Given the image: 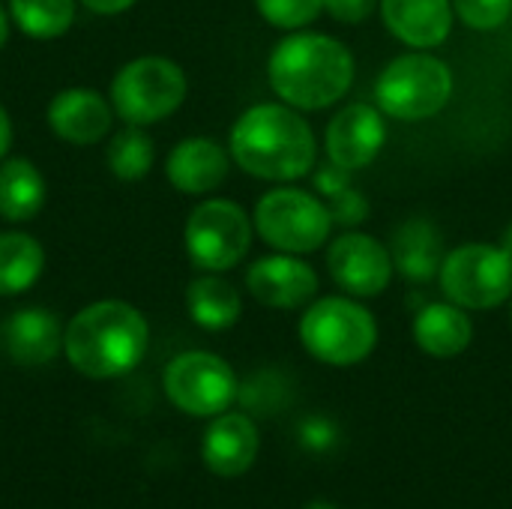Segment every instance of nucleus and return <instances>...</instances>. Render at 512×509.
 <instances>
[{
	"instance_id": "nucleus-23",
	"label": "nucleus",
	"mask_w": 512,
	"mask_h": 509,
	"mask_svg": "<svg viewBox=\"0 0 512 509\" xmlns=\"http://www.w3.org/2000/svg\"><path fill=\"white\" fill-rule=\"evenodd\" d=\"M45 267L42 246L21 231L0 234V297H15L27 291Z\"/></svg>"
},
{
	"instance_id": "nucleus-20",
	"label": "nucleus",
	"mask_w": 512,
	"mask_h": 509,
	"mask_svg": "<svg viewBox=\"0 0 512 509\" xmlns=\"http://www.w3.org/2000/svg\"><path fill=\"white\" fill-rule=\"evenodd\" d=\"M390 255H393V267L411 282H429L432 276L441 273V264H444L441 237L423 219H411L396 231Z\"/></svg>"
},
{
	"instance_id": "nucleus-29",
	"label": "nucleus",
	"mask_w": 512,
	"mask_h": 509,
	"mask_svg": "<svg viewBox=\"0 0 512 509\" xmlns=\"http://www.w3.org/2000/svg\"><path fill=\"white\" fill-rule=\"evenodd\" d=\"M375 6H381V3L378 0H324V12H330L342 24L366 21L375 12Z\"/></svg>"
},
{
	"instance_id": "nucleus-35",
	"label": "nucleus",
	"mask_w": 512,
	"mask_h": 509,
	"mask_svg": "<svg viewBox=\"0 0 512 509\" xmlns=\"http://www.w3.org/2000/svg\"><path fill=\"white\" fill-rule=\"evenodd\" d=\"M306 509H336L333 504H327V501H315V504H309Z\"/></svg>"
},
{
	"instance_id": "nucleus-21",
	"label": "nucleus",
	"mask_w": 512,
	"mask_h": 509,
	"mask_svg": "<svg viewBox=\"0 0 512 509\" xmlns=\"http://www.w3.org/2000/svg\"><path fill=\"white\" fill-rule=\"evenodd\" d=\"M45 204V180L30 159L0 165V216L6 222H30Z\"/></svg>"
},
{
	"instance_id": "nucleus-9",
	"label": "nucleus",
	"mask_w": 512,
	"mask_h": 509,
	"mask_svg": "<svg viewBox=\"0 0 512 509\" xmlns=\"http://www.w3.org/2000/svg\"><path fill=\"white\" fill-rule=\"evenodd\" d=\"M252 246V222L234 201H201L186 222V252L198 270L222 273L237 267Z\"/></svg>"
},
{
	"instance_id": "nucleus-25",
	"label": "nucleus",
	"mask_w": 512,
	"mask_h": 509,
	"mask_svg": "<svg viewBox=\"0 0 512 509\" xmlns=\"http://www.w3.org/2000/svg\"><path fill=\"white\" fill-rule=\"evenodd\" d=\"M108 168L120 180H141L153 168V141L141 126H126L120 129L111 144H108Z\"/></svg>"
},
{
	"instance_id": "nucleus-24",
	"label": "nucleus",
	"mask_w": 512,
	"mask_h": 509,
	"mask_svg": "<svg viewBox=\"0 0 512 509\" xmlns=\"http://www.w3.org/2000/svg\"><path fill=\"white\" fill-rule=\"evenodd\" d=\"M12 21L33 39L63 36L75 18V0H9Z\"/></svg>"
},
{
	"instance_id": "nucleus-34",
	"label": "nucleus",
	"mask_w": 512,
	"mask_h": 509,
	"mask_svg": "<svg viewBox=\"0 0 512 509\" xmlns=\"http://www.w3.org/2000/svg\"><path fill=\"white\" fill-rule=\"evenodd\" d=\"M504 249L512 255V225L507 228V234H504Z\"/></svg>"
},
{
	"instance_id": "nucleus-10",
	"label": "nucleus",
	"mask_w": 512,
	"mask_h": 509,
	"mask_svg": "<svg viewBox=\"0 0 512 509\" xmlns=\"http://www.w3.org/2000/svg\"><path fill=\"white\" fill-rule=\"evenodd\" d=\"M165 393L180 411L192 417H219L237 399V378L222 357L189 351L168 363Z\"/></svg>"
},
{
	"instance_id": "nucleus-17",
	"label": "nucleus",
	"mask_w": 512,
	"mask_h": 509,
	"mask_svg": "<svg viewBox=\"0 0 512 509\" xmlns=\"http://www.w3.org/2000/svg\"><path fill=\"white\" fill-rule=\"evenodd\" d=\"M168 180L186 195H207L228 177V156L210 138H186L168 153Z\"/></svg>"
},
{
	"instance_id": "nucleus-32",
	"label": "nucleus",
	"mask_w": 512,
	"mask_h": 509,
	"mask_svg": "<svg viewBox=\"0 0 512 509\" xmlns=\"http://www.w3.org/2000/svg\"><path fill=\"white\" fill-rule=\"evenodd\" d=\"M9 144H12V123H9V114H6L3 105H0V159H3V153L9 150Z\"/></svg>"
},
{
	"instance_id": "nucleus-11",
	"label": "nucleus",
	"mask_w": 512,
	"mask_h": 509,
	"mask_svg": "<svg viewBox=\"0 0 512 509\" xmlns=\"http://www.w3.org/2000/svg\"><path fill=\"white\" fill-rule=\"evenodd\" d=\"M327 270L333 282L354 297H378L393 279V255L369 234H342L327 249Z\"/></svg>"
},
{
	"instance_id": "nucleus-27",
	"label": "nucleus",
	"mask_w": 512,
	"mask_h": 509,
	"mask_svg": "<svg viewBox=\"0 0 512 509\" xmlns=\"http://www.w3.org/2000/svg\"><path fill=\"white\" fill-rule=\"evenodd\" d=\"M453 12L471 30H498L512 15V0H453Z\"/></svg>"
},
{
	"instance_id": "nucleus-2",
	"label": "nucleus",
	"mask_w": 512,
	"mask_h": 509,
	"mask_svg": "<svg viewBox=\"0 0 512 509\" xmlns=\"http://www.w3.org/2000/svg\"><path fill=\"white\" fill-rule=\"evenodd\" d=\"M279 99L300 111H321L339 102L354 81L351 51L324 33H294L282 39L267 63Z\"/></svg>"
},
{
	"instance_id": "nucleus-19",
	"label": "nucleus",
	"mask_w": 512,
	"mask_h": 509,
	"mask_svg": "<svg viewBox=\"0 0 512 509\" xmlns=\"http://www.w3.org/2000/svg\"><path fill=\"white\" fill-rule=\"evenodd\" d=\"M474 327L462 306L456 303H429L414 318V342L432 357H459L471 345Z\"/></svg>"
},
{
	"instance_id": "nucleus-16",
	"label": "nucleus",
	"mask_w": 512,
	"mask_h": 509,
	"mask_svg": "<svg viewBox=\"0 0 512 509\" xmlns=\"http://www.w3.org/2000/svg\"><path fill=\"white\" fill-rule=\"evenodd\" d=\"M387 30L411 48H435L453 30L450 0H381Z\"/></svg>"
},
{
	"instance_id": "nucleus-13",
	"label": "nucleus",
	"mask_w": 512,
	"mask_h": 509,
	"mask_svg": "<svg viewBox=\"0 0 512 509\" xmlns=\"http://www.w3.org/2000/svg\"><path fill=\"white\" fill-rule=\"evenodd\" d=\"M249 294L270 309H297L318 294V273L297 255H270L249 267Z\"/></svg>"
},
{
	"instance_id": "nucleus-18",
	"label": "nucleus",
	"mask_w": 512,
	"mask_h": 509,
	"mask_svg": "<svg viewBox=\"0 0 512 509\" xmlns=\"http://www.w3.org/2000/svg\"><path fill=\"white\" fill-rule=\"evenodd\" d=\"M6 354L18 366H45L63 348V330L45 309H21L3 327Z\"/></svg>"
},
{
	"instance_id": "nucleus-12",
	"label": "nucleus",
	"mask_w": 512,
	"mask_h": 509,
	"mask_svg": "<svg viewBox=\"0 0 512 509\" xmlns=\"http://www.w3.org/2000/svg\"><path fill=\"white\" fill-rule=\"evenodd\" d=\"M384 141H387V129H384L381 108H375L369 102L345 105L330 120L327 138H324L330 162L345 171L366 168L381 153Z\"/></svg>"
},
{
	"instance_id": "nucleus-30",
	"label": "nucleus",
	"mask_w": 512,
	"mask_h": 509,
	"mask_svg": "<svg viewBox=\"0 0 512 509\" xmlns=\"http://www.w3.org/2000/svg\"><path fill=\"white\" fill-rule=\"evenodd\" d=\"M315 186L321 189V195L333 198V195H339V192H345L351 186V171H345V168H339V165L330 162V165H324L315 174Z\"/></svg>"
},
{
	"instance_id": "nucleus-4",
	"label": "nucleus",
	"mask_w": 512,
	"mask_h": 509,
	"mask_svg": "<svg viewBox=\"0 0 512 509\" xmlns=\"http://www.w3.org/2000/svg\"><path fill=\"white\" fill-rule=\"evenodd\" d=\"M453 72L441 57L411 51L384 66L375 81V102L396 120H429L447 108Z\"/></svg>"
},
{
	"instance_id": "nucleus-3",
	"label": "nucleus",
	"mask_w": 512,
	"mask_h": 509,
	"mask_svg": "<svg viewBox=\"0 0 512 509\" xmlns=\"http://www.w3.org/2000/svg\"><path fill=\"white\" fill-rule=\"evenodd\" d=\"M147 321L123 300L84 306L63 333V351L84 378H117L132 372L147 354Z\"/></svg>"
},
{
	"instance_id": "nucleus-33",
	"label": "nucleus",
	"mask_w": 512,
	"mask_h": 509,
	"mask_svg": "<svg viewBox=\"0 0 512 509\" xmlns=\"http://www.w3.org/2000/svg\"><path fill=\"white\" fill-rule=\"evenodd\" d=\"M6 36H9V15H6V9L0 6V48L6 45Z\"/></svg>"
},
{
	"instance_id": "nucleus-14",
	"label": "nucleus",
	"mask_w": 512,
	"mask_h": 509,
	"mask_svg": "<svg viewBox=\"0 0 512 509\" xmlns=\"http://www.w3.org/2000/svg\"><path fill=\"white\" fill-rule=\"evenodd\" d=\"M204 465L216 477H240L252 468L258 456V429L243 414H219L201 444Z\"/></svg>"
},
{
	"instance_id": "nucleus-31",
	"label": "nucleus",
	"mask_w": 512,
	"mask_h": 509,
	"mask_svg": "<svg viewBox=\"0 0 512 509\" xmlns=\"http://www.w3.org/2000/svg\"><path fill=\"white\" fill-rule=\"evenodd\" d=\"M81 3L99 15H117V12H126L135 0H81Z\"/></svg>"
},
{
	"instance_id": "nucleus-5",
	"label": "nucleus",
	"mask_w": 512,
	"mask_h": 509,
	"mask_svg": "<svg viewBox=\"0 0 512 509\" xmlns=\"http://www.w3.org/2000/svg\"><path fill=\"white\" fill-rule=\"evenodd\" d=\"M303 348L327 366H357L378 345V324L354 300L324 297L300 321Z\"/></svg>"
},
{
	"instance_id": "nucleus-15",
	"label": "nucleus",
	"mask_w": 512,
	"mask_h": 509,
	"mask_svg": "<svg viewBox=\"0 0 512 509\" xmlns=\"http://www.w3.org/2000/svg\"><path fill=\"white\" fill-rule=\"evenodd\" d=\"M114 108L96 93L84 87L60 90L48 105V123L57 138L69 144H96L111 129Z\"/></svg>"
},
{
	"instance_id": "nucleus-1",
	"label": "nucleus",
	"mask_w": 512,
	"mask_h": 509,
	"mask_svg": "<svg viewBox=\"0 0 512 509\" xmlns=\"http://www.w3.org/2000/svg\"><path fill=\"white\" fill-rule=\"evenodd\" d=\"M234 162L261 180H297L315 168L318 144L312 126L288 105L264 102L240 114L231 129Z\"/></svg>"
},
{
	"instance_id": "nucleus-8",
	"label": "nucleus",
	"mask_w": 512,
	"mask_h": 509,
	"mask_svg": "<svg viewBox=\"0 0 512 509\" xmlns=\"http://www.w3.org/2000/svg\"><path fill=\"white\" fill-rule=\"evenodd\" d=\"M255 228L279 252L306 255L327 243L333 231L330 207L300 189H273L255 207Z\"/></svg>"
},
{
	"instance_id": "nucleus-22",
	"label": "nucleus",
	"mask_w": 512,
	"mask_h": 509,
	"mask_svg": "<svg viewBox=\"0 0 512 509\" xmlns=\"http://www.w3.org/2000/svg\"><path fill=\"white\" fill-rule=\"evenodd\" d=\"M186 306L192 321L204 330H228L237 324L243 312L240 294L234 291V285H228L219 276L195 279L186 291Z\"/></svg>"
},
{
	"instance_id": "nucleus-6",
	"label": "nucleus",
	"mask_w": 512,
	"mask_h": 509,
	"mask_svg": "<svg viewBox=\"0 0 512 509\" xmlns=\"http://www.w3.org/2000/svg\"><path fill=\"white\" fill-rule=\"evenodd\" d=\"M183 99L186 75L165 57H138L111 81V108L132 126H147L174 114Z\"/></svg>"
},
{
	"instance_id": "nucleus-7",
	"label": "nucleus",
	"mask_w": 512,
	"mask_h": 509,
	"mask_svg": "<svg viewBox=\"0 0 512 509\" xmlns=\"http://www.w3.org/2000/svg\"><path fill=\"white\" fill-rule=\"evenodd\" d=\"M441 291L462 309H495L512 297V255L501 246L465 243L441 264Z\"/></svg>"
},
{
	"instance_id": "nucleus-26",
	"label": "nucleus",
	"mask_w": 512,
	"mask_h": 509,
	"mask_svg": "<svg viewBox=\"0 0 512 509\" xmlns=\"http://www.w3.org/2000/svg\"><path fill=\"white\" fill-rule=\"evenodd\" d=\"M258 12L282 30H297L312 24L324 12V0H255Z\"/></svg>"
},
{
	"instance_id": "nucleus-28",
	"label": "nucleus",
	"mask_w": 512,
	"mask_h": 509,
	"mask_svg": "<svg viewBox=\"0 0 512 509\" xmlns=\"http://www.w3.org/2000/svg\"><path fill=\"white\" fill-rule=\"evenodd\" d=\"M327 207H330L333 225L339 222V225H348V228H354V225H360V222L369 216V204H366V198H363V195H360L354 186H348L345 192L333 195Z\"/></svg>"
}]
</instances>
